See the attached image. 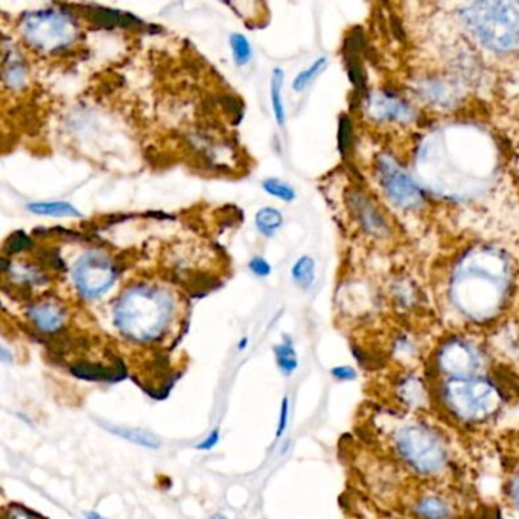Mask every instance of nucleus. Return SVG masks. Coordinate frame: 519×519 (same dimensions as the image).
Masks as SVG:
<instances>
[{
    "mask_svg": "<svg viewBox=\"0 0 519 519\" xmlns=\"http://www.w3.org/2000/svg\"><path fill=\"white\" fill-rule=\"evenodd\" d=\"M263 188L265 192H268L274 199H282V201H292L296 199V190L279 179L264 180Z\"/></svg>",
    "mask_w": 519,
    "mask_h": 519,
    "instance_id": "nucleus-24",
    "label": "nucleus"
},
{
    "mask_svg": "<svg viewBox=\"0 0 519 519\" xmlns=\"http://www.w3.org/2000/svg\"><path fill=\"white\" fill-rule=\"evenodd\" d=\"M350 209L363 230L370 233L375 238H385L390 233L387 219L384 218L381 210L363 192L355 190L350 194Z\"/></svg>",
    "mask_w": 519,
    "mask_h": 519,
    "instance_id": "nucleus-9",
    "label": "nucleus"
},
{
    "mask_svg": "<svg viewBox=\"0 0 519 519\" xmlns=\"http://www.w3.org/2000/svg\"><path fill=\"white\" fill-rule=\"evenodd\" d=\"M210 519H228L227 516H224V514H217L212 516Z\"/></svg>",
    "mask_w": 519,
    "mask_h": 519,
    "instance_id": "nucleus-36",
    "label": "nucleus"
},
{
    "mask_svg": "<svg viewBox=\"0 0 519 519\" xmlns=\"http://www.w3.org/2000/svg\"><path fill=\"white\" fill-rule=\"evenodd\" d=\"M468 31L485 48L510 52L519 44V11L510 2H476L460 13Z\"/></svg>",
    "mask_w": 519,
    "mask_h": 519,
    "instance_id": "nucleus-4",
    "label": "nucleus"
},
{
    "mask_svg": "<svg viewBox=\"0 0 519 519\" xmlns=\"http://www.w3.org/2000/svg\"><path fill=\"white\" fill-rule=\"evenodd\" d=\"M437 401L454 421L472 427L496 418L505 403V392L485 375L447 378L437 387Z\"/></svg>",
    "mask_w": 519,
    "mask_h": 519,
    "instance_id": "nucleus-3",
    "label": "nucleus"
},
{
    "mask_svg": "<svg viewBox=\"0 0 519 519\" xmlns=\"http://www.w3.org/2000/svg\"><path fill=\"white\" fill-rule=\"evenodd\" d=\"M326 66H328V59H326V57L316 60L314 63L310 64V68L306 69V70H301V72L297 75L294 83H292V88H294L296 92L305 90V88L325 70Z\"/></svg>",
    "mask_w": 519,
    "mask_h": 519,
    "instance_id": "nucleus-22",
    "label": "nucleus"
},
{
    "mask_svg": "<svg viewBox=\"0 0 519 519\" xmlns=\"http://www.w3.org/2000/svg\"><path fill=\"white\" fill-rule=\"evenodd\" d=\"M28 210L32 214L40 217H73V218H81V212L73 208L72 204L66 201H37V203L28 204Z\"/></svg>",
    "mask_w": 519,
    "mask_h": 519,
    "instance_id": "nucleus-14",
    "label": "nucleus"
},
{
    "mask_svg": "<svg viewBox=\"0 0 519 519\" xmlns=\"http://www.w3.org/2000/svg\"><path fill=\"white\" fill-rule=\"evenodd\" d=\"M23 35L35 48L52 52L75 39V26L60 11H35L24 19Z\"/></svg>",
    "mask_w": 519,
    "mask_h": 519,
    "instance_id": "nucleus-5",
    "label": "nucleus"
},
{
    "mask_svg": "<svg viewBox=\"0 0 519 519\" xmlns=\"http://www.w3.org/2000/svg\"><path fill=\"white\" fill-rule=\"evenodd\" d=\"M86 518H88V519H106V518H104V516H101V514H97V512H88V514H86Z\"/></svg>",
    "mask_w": 519,
    "mask_h": 519,
    "instance_id": "nucleus-34",
    "label": "nucleus"
},
{
    "mask_svg": "<svg viewBox=\"0 0 519 519\" xmlns=\"http://www.w3.org/2000/svg\"><path fill=\"white\" fill-rule=\"evenodd\" d=\"M288 414H290V399L285 396L282 401L281 416H279V425H277L276 437H279L285 432L288 427Z\"/></svg>",
    "mask_w": 519,
    "mask_h": 519,
    "instance_id": "nucleus-30",
    "label": "nucleus"
},
{
    "mask_svg": "<svg viewBox=\"0 0 519 519\" xmlns=\"http://www.w3.org/2000/svg\"><path fill=\"white\" fill-rule=\"evenodd\" d=\"M485 363V354L480 346L463 337L445 341L434 359V366L442 375V379L478 376Z\"/></svg>",
    "mask_w": 519,
    "mask_h": 519,
    "instance_id": "nucleus-6",
    "label": "nucleus"
},
{
    "mask_svg": "<svg viewBox=\"0 0 519 519\" xmlns=\"http://www.w3.org/2000/svg\"><path fill=\"white\" fill-rule=\"evenodd\" d=\"M352 124H350L349 117L341 116L340 117V128H338V145H340V151L343 154H349V151L352 150Z\"/></svg>",
    "mask_w": 519,
    "mask_h": 519,
    "instance_id": "nucleus-26",
    "label": "nucleus"
},
{
    "mask_svg": "<svg viewBox=\"0 0 519 519\" xmlns=\"http://www.w3.org/2000/svg\"><path fill=\"white\" fill-rule=\"evenodd\" d=\"M72 277L81 296L97 299L106 294L116 282V265L104 253H84L73 267Z\"/></svg>",
    "mask_w": 519,
    "mask_h": 519,
    "instance_id": "nucleus-7",
    "label": "nucleus"
},
{
    "mask_svg": "<svg viewBox=\"0 0 519 519\" xmlns=\"http://www.w3.org/2000/svg\"><path fill=\"white\" fill-rule=\"evenodd\" d=\"M274 354H276L277 366L283 374L290 376L296 372L299 359H297L296 349L292 348V341L287 340L285 343L276 346Z\"/></svg>",
    "mask_w": 519,
    "mask_h": 519,
    "instance_id": "nucleus-19",
    "label": "nucleus"
},
{
    "mask_svg": "<svg viewBox=\"0 0 519 519\" xmlns=\"http://www.w3.org/2000/svg\"><path fill=\"white\" fill-rule=\"evenodd\" d=\"M31 247H32V241H31L30 236L26 233L20 232V230L14 235H11L5 243L6 253H10V255L23 252V250H28Z\"/></svg>",
    "mask_w": 519,
    "mask_h": 519,
    "instance_id": "nucleus-27",
    "label": "nucleus"
},
{
    "mask_svg": "<svg viewBox=\"0 0 519 519\" xmlns=\"http://www.w3.org/2000/svg\"><path fill=\"white\" fill-rule=\"evenodd\" d=\"M230 46H232L233 59L238 66H244L252 60V46L243 34L230 35Z\"/></svg>",
    "mask_w": 519,
    "mask_h": 519,
    "instance_id": "nucleus-25",
    "label": "nucleus"
},
{
    "mask_svg": "<svg viewBox=\"0 0 519 519\" xmlns=\"http://www.w3.org/2000/svg\"><path fill=\"white\" fill-rule=\"evenodd\" d=\"M88 19L101 26H132L137 20L130 14H124L121 11L106 10V8H93L88 10Z\"/></svg>",
    "mask_w": 519,
    "mask_h": 519,
    "instance_id": "nucleus-16",
    "label": "nucleus"
},
{
    "mask_svg": "<svg viewBox=\"0 0 519 519\" xmlns=\"http://www.w3.org/2000/svg\"><path fill=\"white\" fill-rule=\"evenodd\" d=\"M370 116L385 122H405L412 117V110L407 102L394 93L378 92L369 99Z\"/></svg>",
    "mask_w": 519,
    "mask_h": 519,
    "instance_id": "nucleus-11",
    "label": "nucleus"
},
{
    "mask_svg": "<svg viewBox=\"0 0 519 519\" xmlns=\"http://www.w3.org/2000/svg\"><path fill=\"white\" fill-rule=\"evenodd\" d=\"M172 297L157 287L136 285L122 294L115 308V323L134 341L159 338L172 319Z\"/></svg>",
    "mask_w": 519,
    "mask_h": 519,
    "instance_id": "nucleus-2",
    "label": "nucleus"
},
{
    "mask_svg": "<svg viewBox=\"0 0 519 519\" xmlns=\"http://www.w3.org/2000/svg\"><path fill=\"white\" fill-rule=\"evenodd\" d=\"M28 316L35 328L44 334H54L61 329L64 323L63 310L54 303H39L32 306Z\"/></svg>",
    "mask_w": 519,
    "mask_h": 519,
    "instance_id": "nucleus-13",
    "label": "nucleus"
},
{
    "mask_svg": "<svg viewBox=\"0 0 519 519\" xmlns=\"http://www.w3.org/2000/svg\"><path fill=\"white\" fill-rule=\"evenodd\" d=\"M396 396L401 403H405V407L416 410L425 405L430 401V392L428 385L418 375H405L399 379L396 385Z\"/></svg>",
    "mask_w": 519,
    "mask_h": 519,
    "instance_id": "nucleus-12",
    "label": "nucleus"
},
{
    "mask_svg": "<svg viewBox=\"0 0 519 519\" xmlns=\"http://www.w3.org/2000/svg\"><path fill=\"white\" fill-rule=\"evenodd\" d=\"M22 60L17 59V55L11 54V61L5 57V64H4V78L5 83L10 84L11 88H19L24 83V68L23 64L20 63Z\"/></svg>",
    "mask_w": 519,
    "mask_h": 519,
    "instance_id": "nucleus-23",
    "label": "nucleus"
},
{
    "mask_svg": "<svg viewBox=\"0 0 519 519\" xmlns=\"http://www.w3.org/2000/svg\"><path fill=\"white\" fill-rule=\"evenodd\" d=\"M113 370L106 369L99 365H90V363H81L73 366L72 375L77 378L88 379V381H112Z\"/></svg>",
    "mask_w": 519,
    "mask_h": 519,
    "instance_id": "nucleus-21",
    "label": "nucleus"
},
{
    "mask_svg": "<svg viewBox=\"0 0 519 519\" xmlns=\"http://www.w3.org/2000/svg\"><path fill=\"white\" fill-rule=\"evenodd\" d=\"M218 442L219 431L218 430H214V431L210 432V436L208 437L206 440H203V442L197 445V449H199V451H209V449H212V448H214Z\"/></svg>",
    "mask_w": 519,
    "mask_h": 519,
    "instance_id": "nucleus-31",
    "label": "nucleus"
},
{
    "mask_svg": "<svg viewBox=\"0 0 519 519\" xmlns=\"http://www.w3.org/2000/svg\"><path fill=\"white\" fill-rule=\"evenodd\" d=\"M250 270H252L256 276L265 277L272 273V267H270V264L264 259V257L256 256L253 257L252 261H250Z\"/></svg>",
    "mask_w": 519,
    "mask_h": 519,
    "instance_id": "nucleus-29",
    "label": "nucleus"
},
{
    "mask_svg": "<svg viewBox=\"0 0 519 519\" xmlns=\"http://www.w3.org/2000/svg\"><path fill=\"white\" fill-rule=\"evenodd\" d=\"M102 427L115 436L124 437L128 442L136 443L141 447L151 448V449H157L161 447V440L151 432L134 430V428L115 427V425H102Z\"/></svg>",
    "mask_w": 519,
    "mask_h": 519,
    "instance_id": "nucleus-15",
    "label": "nucleus"
},
{
    "mask_svg": "<svg viewBox=\"0 0 519 519\" xmlns=\"http://www.w3.org/2000/svg\"><path fill=\"white\" fill-rule=\"evenodd\" d=\"M292 276L296 282L297 287L308 290V288L312 287L314 279H316V264L310 256L299 257L294 267H292Z\"/></svg>",
    "mask_w": 519,
    "mask_h": 519,
    "instance_id": "nucleus-17",
    "label": "nucleus"
},
{
    "mask_svg": "<svg viewBox=\"0 0 519 519\" xmlns=\"http://www.w3.org/2000/svg\"><path fill=\"white\" fill-rule=\"evenodd\" d=\"M246 346H247V338L241 340V343H239V350L246 349Z\"/></svg>",
    "mask_w": 519,
    "mask_h": 519,
    "instance_id": "nucleus-35",
    "label": "nucleus"
},
{
    "mask_svg": "<svg viewBox=\"0 0 519 519\" xmlns=\"http://www.w3.org/2000/svg\"><path fill=\"white\" fill-rule=\"evenodd\" d=\"M414 519H457V507L439 492H422L412 503Z\"/></svg>",
    "mask_w": 519,
    "mask_h": 519,
    "instance_id": "nucleus-10",
    "label": "nucleus"
},
{
    "mask_svg": "<svg viewBox=\"0 0 519 519\" xmlns=\"http://www.w3.org/2000/svg\"><path fill=\"white\" fill-rule=\"evenodd\" d=\"M510 496H512V500H514V505H516L519 510V476L514 477V480L512 481Z\"/></svg>",
    "mask_w": 519,
    "mask_h": 519,
    "instance_id": "nucleus-32",
    "label": "nucleus"
},
{
    "mask_svg": "<svg viewBox=\"0 0 519 519\" xmlns=\"http://www.w3.org/2000/svg\"><path fill=\"white\" fill-rule=\"evenodd\" d=\"M282 223H283V217L274 208H263L257 212L256 219H255L257 230L263 233L264 236H273L279 230Z\"/></svg>",
    "mask_w": 519,
    "mask_h": 519,
    "instance_id": "nucleus-18",
    "label": "nucleus"
},
{
    "mask_svg": "<svg viewBox=\"0 0 519 519\" xmlns=\"http://www.w3.org/2000/svg\"><path fill=\"white\" fill-rule=\"evenodd\" d=\"M11 519H37L34 514H28L26 510L14 509L11 510Z\"/></svg>",
    "mask_w": 519,
    "mask_h": 519,
    "instance_id": "nucleus-33",
    "label": "nucleus"
},
{
    "mask_svg": "<svg viewBox=\"0 0 519 519\" xmlns=\"http://www.w3.org/2000/svg\"><path fill=\"white\" fill-rule=\"evenodd\" d=\"M330 375L335 379L341 381V383H350V381H355L357 376H358L357 370L354 367H350V366H337V367L330 370Z\"/></svg>",
    "mask_w": 519,
    "mask_h": 519,
    "instance_id": "nucleus-28",
    "label": "nucleus"
},
{
    "mask_svg": "<svg viewBox=\"0 0 519 519\" xmlns=\"http://www.w3.org/2000/svg\"><path fill=\"white\" fill-rule=\"evenodd\" d=\"M378 181L392 203L401 209L419 208L425 199L422 190L412 175L388 155H381L376 163Z\"/></svg>",
    "mask_w": 519,
    "mask_h": 519,
    "instance_id": "nucleus-8",
    "label": "nucleus"
},
{
    "mask_svg": "<svg viewBox=\"0 0 519 519\" xmlns=\"http://www.w3.org/2000/svg\"><path fill=\"white\" fill-rule=\"evenodd\" d=\"M283 70L282 69H274L273 70L272 78V104L274 117H276L277 124L283 125L285 124V108H283V99H282V84H283Z\"/></svg>",
    "mask_w": 519,
    "mask_h": 519,
    "instance_id": "nucleus-20",
    "label": "nucleus"
},
{
    "mask_svg": "<svg viewBox=\"0 0 519 519\" xmlns=\"http://www.w3.org/2000/svg\"><path fill=\"white\" fill-rule=\"evenodd\" d=\"M390 447L407 471L422 478L443 476L451 463L449 445L442 431L421 421L412 419L394 428Z\"/></svg>",
    "mask_w": 519,
    "mask_h": 519,
    "instance_id": "nucleus-1",
    "label": "nucleus"
}]
</instances>
